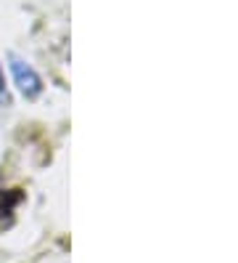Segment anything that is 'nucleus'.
<instances>
[{"instance_id": "f257e3e1", "label": "nucleus", "mask_w": 238, "mask_h": 263, "mask_svg": "<svg viewBox=\"0 0 238 263\" xmlns=\"http://www.w3.org/2000/svg\"><path fill=\"white\" fill-rule=\"evenodd\" d=\"M11 72H13V80H16V85H19V90L27 96V99H35L40 90H42V83H40V77H37V72L32 69L29 64H24L21 59H16V56H11Z\"/></svg>"}, {"instance_id": "f03ea898", "label": "nucleus", "mask_w": 238, "mask_h": 263, "mask_svg": "<svg viewBox=\"0 0 238 263\" xmlns=\"http://www.w3.org/2000/svg\"><path fill=\"white\" fill-rule=\"evenodd\" d=\"M19 192H0V226H8L11 223V213L19 202Z\"/></svg>"}, {"instance_id": "7ed1b4c3", "label": "nucleus", "mask_w": 238, "mask_h": 263, "mask_svg": "<svg viewBox=\"0 0 238 263\" xmlns=\"http://www.w3.org/2000/svg\"><path fill=\"white\" fill-rule=\"evenodd\" d=\"M0 104H8V93H6V80H3V69H0Z\"/></svg>"}]
</instances>
